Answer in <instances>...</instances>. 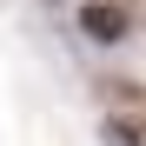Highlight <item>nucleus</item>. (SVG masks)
<instances>
[{
  "label": "nucleus",
  "mask_w": 146,
  "mask_h": 146,
  "mask_svg": "<svg viewBox=\"0 0 146 146\" xmlns=\"http://www.w3.org/2000/svg\"><path fill=\"white\" fill-rule=\"evenodd\" d=\"M73 27L86 33V46H119L133 33V13L119 7V0H80V7H73Z\"/></svg>",
  "instance_id": "f257e3e1"
},
{
  "label": "nucleus",
  "mask_w": 146,
  "mask_h": 146,
  "mask_svg": "<svg viewBox=\"0 0 146 146\" xmlns=\"http://www.w3.org/2000/svg\"><path fill=\"white\" fill-rule=\"evenodd\" d=\"M100 146H146V133L133 126L126 113H106V119H100Z\"/></svg>",
  "instance_id": "f03ea898"
}]
</instances>
